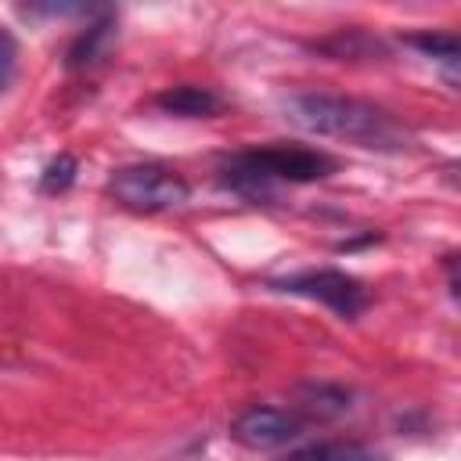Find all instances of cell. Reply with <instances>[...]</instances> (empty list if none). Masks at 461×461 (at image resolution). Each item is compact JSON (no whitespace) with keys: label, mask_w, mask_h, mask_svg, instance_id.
I'll return each mask as SVG.
<instances>
[{"label":"cell","mask_w":461,"mask_h":461,"mask_svg":"<svg viewBox=\"0 0 461 461\" xmlns=\"http://www.w3.org/2000/svg\"><path fill=\"white\" fill-rule=\"evenodd\" d=\"M339 162L321 148L303 144H263L241 148L220 162V180L249 202H270L281 184H317L331 176Z\"/></svg>","instance_id":"cell-2"},{"label":"cell","mask_w":461,"mask_h":461,"mask_svg":"<svg viewBox=\"0 0 461 461\" xmlns=\"http://www.w3.org/2000/svg\"><path fill=\"white\" fill-rule=\"evenodd\" d=\"M303 432H306V418L274 403H256L230 421V436L249 450H277L295 443Z\"/></svg>","instance_id":"cell-5"},{"label":"cell","mask_w":461,"mask_h":461,"mask_svg":"<svg viewBox=\"0 0 461 461\" xmlns=\"http://www.w3.org/2000/svg\"><path fill=\"white\" fill-rule=\"evenodd\" d=\"M76 169H79V162H76L72 155H58L54 162L43 166V173H40V191H47V194L68 191L72 180H76Z\"/></svg>","instance_id":"cell-10"},{"label":"cell","mask_w":461,"mask_h":461,"mask_svg":"<svg viewBox=\"0 0 461 461\" xmlns=\"http://www.w3.org/2000/svg\"><path fill=\"white\" fill-rule=\"evenodd\" d=\"M270 288L285 292V295L313 299V303L328 306L342 321H353L371 306L367 285L360 277L339 270V267H310V270H299V274H285V277H274Z\"/></svg>","instance_id":"cell-4"},{"label":"cell","mask_w":461,"mask_h":461,"mask_svg":"<svg viewBox=\"0 0 461 461\" xmlns=\"http://www.w3.org/2000/svg\"><path fill=\"white\" fill-rule=\"evenodd\" d=\"M155 108L166 115H180V119H212L223 108V97L209 86L180 83V86H166L162 94H155Z\"/></svg>","instance_id":"cell-6"},{"label":"cell","mask_w":461,"mask_h":461,"mask_svg":"<svg viewBox=\"0 0 461 461\" xmlns=\"http://www.w3.org/2000/svg\"><path fill=\"white\" fill-rule=\"evenodd\" d=\"M14 68H18V40L11 36L7 25H0V94L11 86Z\"/></svg>","instance_id":"cell-11"},{"label":"cell","mask_w":461,"mask_h":461,"mask_svg":"<svg viewBox=\"0 0 461 461\" xmlns=\"http://www.w3.org/2000/svg\"><path fill=\"white\" fill-rule=\"evenodd\" d=\"M285 112L295 126L317 137H339L371 151H403L407 133L403 126L378 104L349 97V94H328V90H306L292 94L285 101Z\"/></svg>","instance_id":"cell-1"},{"label":"cell","mask_w":461,"mask_h":461,"mask_svg":"<svg viewBox=\"0 0 461 461\" xmlns=\"http://www.w3.org/2000/svg\"><path fill=\"white\" fill-rule=\"evenodd\" d=\"M403 43L414 47L421 58L443 65V68H447V79L457 83V61H461V40H457V32H450V29H447V32L421 29V32H407Z\"/></svg>","instance_id":"cell-9"},{"label":"cell","mask_w":461,"mask_h":461,"mask_svg":"<svg viewBox=\"0 0 461 461\" xmlns=\"http://www.w3.org/2000/svg\"><path fill=\"white\" fill-rule=\"evenodd\" d=\"M112 40H115V18H112V11H101V14L72 40V47H68V54H65V65H68V68H90L94 61L104 58V50L112 47Z\"/></svg>","instance_id":"cell-7"},{"label":"cell","mask_w":461,"mask_h":461,"mask_svg":"<svg viewBox=\"0 0 461 461\" xmlns=\"http://www.w3.org/2000/svg\"><path fill=\"white\" fill-rule=\"evenodd\" d=\"M108 194L133 212H166L180 209L191 198V187L176 169L162 162H137L108 176Z\"/></svg>","instance_id":"cell-3"},{"label":"cell","mask_w":461,"mask_h":461,"mask_svg":"<svg viewBox=\"0 0 461 461\" xmlns=\"http://www.w3.org/2000/svg\"><path fill=\"white\" fill-rule=\"evenodd\" d=\"M277 461H389V457L357 439H317V443H303L281 454Z\"/></svg>","instance_id":"cell-8"}]
</instances>
